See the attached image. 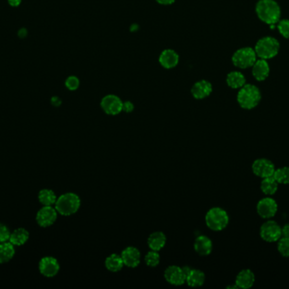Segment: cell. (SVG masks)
Instances as JSON below:
<instances>
[{
  "label": "cell",
  "instance_id": "6da1fadb",
  "mask_svg": "<svg viewBox=\"0 0 289 289\" xmlns=\"http://www.w3.org/2000/svg\"><path fill=\"white\" fill-rule=\"evenodd\" d=\"M256 13L258 19L272 29L281 20V7L276 0H259L256 5Z\"/></svg>",
  "mask_w": 289,
  "mask_h": 289
},
{
  "label": "cell",
  "instance_id": "7a4b0ae2",
  "mask_svg": "<svg viewBox=\"0 0 289 289\" xmlns=\"http://www.w3.org/2000/svg\"><path fill=\"white\" fill-rule=\"evenodd\" d=\"M262 92L254 84H246L238 92L237 101L244 110H253L262 100Z\"/></svg>",
  "mask_w": 289,
  "mask_h": 289
},
{
  "label": "cell",
  "instance_id": "3957f363",
  "mask_svg": "<svg viewBox=\"0 0 289 289\" xmlns=\"http://www.w3.org/2000/svg\"><path fill=\"white\" fill-rule=\"evenodd\" d=\"M280 43L278 40L272 36L263 37L260 39L254 46V51L257 57L263 60H272L276 57L280 52Z\"/></svg>",
  "mask_w": 289,
  "mask_h": 289
},
{
  "label": "cell",
  "instance_id": "277c9868",
  "mask_svg": "<svg viewBox=\"0 0 289 289\" xmlns=\"http://www.w3.org/2000/svg\"><path fill=\"white\" fill-rule=\"evenodd\" d=\"M80 207V199L79 196L73 193H64L57 198L55 203V209L58 213L64 216L74 215L79 210Z\"/></svg>",
  "mask_w": 289,
  "mask_h": 289
},
{
  "label": "cell",
  "instance_id": "5b68a950",
  "mask_svg": "<svg viewBox=\"0 0 289 289\" xmlns=\"http://www.w3.org/2000/svg\"><path fill=\"white\" fill-rule=\"evenodd\" d=\"M206 223L212 231H222L230 223V216L226 210L219 207H215L206 213Z\"/></svg>",
  "mask_w": 289,
  "mask_h": 289
},
{
  "label": "cell",
  "instance_id": "8992f818",
  "mask_svg": "<svg viewBox=\"0 0 289 289\" xmlns=\"http://www.w3.org/2000/svg\"><path fill=\"white\" fill-rule=\"evenodd\" d=\"M257 58L256 53L253 48H240L234 53L232 63L238 69H248L253 66Z\"/></svg>",
  "mask_w": 289,
  "mask_h": 289
},
{
  "label": "cell",
  "instance_id": "52a82bcc",
  "mask_svg": "<svg viewBox=\"0 0 289 289\" xmlns=\"http://www.w3.org/2000/svg\"><path fill=\"white\" fill-rule=\"evenodd\" d=\"M260 235L266 242H278L282 237V227L275 220H268L260 227Z\"/></svg>",
  "mask_w": 289,
  "mask_h": 289
},
{
  "label": "cell",
  "instance_id": "ba28073f",
  "mask_svg": "<svg viewBox=\"0 0 289 289\" xmlns=\"http://www.w3.org/2000/svg\"><path fill=\"white\" fill-rule=\"evenodd\" d=\"M278 205L275 199L268 196L262 198L256 205V210L258 215L263 219H270L274 217L278 212Z\"/></svg>",
  "mask_w": 289,
  "mask_h": 289
},
{
  "label": "cell",
  "instance_id": "9c48e42d",
  "mask_svg": "<svg viewBox=\"0 0 289 289\" xmlns=\"http://www.w3.org/2000/svg\"><path fill=\"white\" fill-rule=\"evenodd\" d=\"M275 171V165L270 160L266 159V158L257 159L252 164L253 173L256 176L262 177V179L273 176V174Z\"/></svg>",
  "mask_w": 289,
  "mask_h": 289
},
{
  "label": "cell",
  "instance_id": "30bf717a",
  "mask_svg": "<svg viewBox=\"0 0 289 289\" xmlns=\"http://www.w3.org/2000/svg\"><path fill=\"white\" fill-rule=\"evenodd\" d=\"M101 107L108 115L116 116L123 111V101L116 95L108 94L102 99Z\"/></svg>",
  "mask_w": 289,
  "mask_h": 289
},
{
  "label": "cell",
  "instance_id": "8fae6325",
  "mask_svg": "<svg viewBox=\"0 0 289 289\" xmlns=\"http://www.w3.org/2000/svg\"><path fill=\"white\" fill-rule=\"evenodd\" d=\"M57 217L58 211L55 208L52 206H44L36 213V223L42 227H48L54 224Z\"/></svg>",
  "mask_w": 289,
  "mask_h": 289
},
{
  "label": "cell",
  "instance_id": "7c38bea8",
  "mask_svg": "<svg viewBox=\"0 0 289 289\" xmlns=\"http://www.w3.org/2000/svg\"><path fill=\"white\" fill-rule=\"evenodd\" d=\"M39 271L42 275L51 278L57 275L60 270V264L54 257H44L39 262Z\"/></svg>",
  "mask_w": 289,
  "mask_h": 289
},
{
  "label": "cell",
  "instance_id": "4fadbf2b",
  "mask_svg": "<svg viewBox=\"0 0 289 289\" xmlns=\"http://www.w3.org/2000/svg\"><path fill=\"white\" fill-rule=\"evenodd\" d=\"M164 277L168 282L174 286L183 285L186 281V274L183 268L176 265H171L166 268L164 272Z\"/></svg>",
  "mask_w": 289,
  "mask_h": 289
},
{
  "label": "cell",
  "instance_id": "5bb4252c",
  "mask_svg": "<svg viewBox=\"0 0 289 289\" xmlns=\"http://www.w3.org/2000/svg\"><path fill=\"white\" fill-rule=\"evenodd\" d=\"M270 67L268 61L258 59L252 66V75L257 82H264L270 76Z\"/></svg>",
  "mask_w": 289,
  "mask_h": 289
},
{
  "label": "cell",
  "instance_id": "9a60e30c",
  "mask_svg": "<svg viewBox=\"0 0 289 289\" xmlns=\"http://www.w3.org/2000/svg\"><path fill=\"white\" fill-rule=\"evenodd\" d=\"M212 83L208 80L198 81L191 88V94L194 99H204L210 96L212 93Z\"/></svg>",
  "mask_w": 289,
  "mask_h": 289
},
{
  "label": "cell",
  "instance_id": "2e32d148",
  "mask_svg": "<svg viewBox=\"0 0 289 289\" xmlns=\"http://www.w3.org/2000/svg\"><path fill=\"white\" fill-rule=\"evenodd\" d=\"M159 63L165 69H172L180 62V55L175 50H165L159 55Z\"/></svg>",
  "mask_w": 289,
  "mask_h": 289
},
{
  "label": "cell",
  "instance_id": "e0dca14e",
  "mask_svg": "<svg viewBox=\"0 0 289 289\" xmlns=\"http://www.w3.org/2000/svg\"><path fill=\"white\" fill-rule=\"evenodd\" d=\"M256 281V276L252 270L244 269L240 271L236 276L235 285L238 288L248 289L253 286Z\"/></svg>",
  "mask_w": 289,
  "mask_h": 289
},
{
  "label": "cell",
  "instance_id": "ac0fdd59",
  "mask_svg": "<svg viewBox=\"0 0 289 289\" xmlns=\"http://www.w3.org/2000/svg\"><path fill=\"white\" fill-rule=\"evenodd\" d=\"M124 264L128 267L134 268L140 262V252L134 247H128L121 253Z\"/></svg>",
  "mask_w": 289,
  "mask_h": 289
},
{
  "label": "cell",
  "instance_id": "d6986e66",
  "mask_svg": "<svg viewBox=\"0 0 289 289\" xmlns=\"http://www.w3.org/2000/svg\"><path fill=\"white\" fill-rule=\"evenodd\" d=\"M194 250L202 256L209 255L212 251V242L209 237L199 236L196 239L194 244Z\"/></svg>",
  "mask_w": 289,
  "mask_h": 289
},
{
  "label": "cell",
  "instance_id": "ffe728a7",
  "mask_svg": "<svg viewBox=\"0 0 289 289\" xmlns=\"http://www.w3.org/2000/svg\"><path fill=\"white\" fill-rule=\"evenodd\" d=\"M226 83L232 89H240L246 84V78L242 72L232 71L226 75Z\"/></svg>",
  "mask_w": 289,
  "mask_h": 289
},
{
  "label": "cell",
  "instance_id": "44dd1931",
  "mask_svg": "<svg viewBox=\"0 0 289 289\" xmlns=\"http://www.w3.org/2000/svg\"><path fill=\"white\" fill-rule=\"evenodd\" d=\"M166 236L162 231H156L148 237V246L152 250H161L166 244Z\"/></svg>",
  "mask_w": 289,
  "mask_h": 289
},
{
  "label": "cell",
  "instance_id": "7402d4cb",
  "mask_svg": "<svg viewBox=\"0 0 289 289\" xmlns=\"http://www.w3.org/2000/svg\"><path fill=\"white\" fill-rule=\"evenodd\" d=\"M16 254V248L10 241L0 242V264L10 261Z\"/></svg>",
  "mask_w": 289,
  "mask_h": 289
},
{
  "label": "cell",
  "instance_id": "603a6c76",
  "mask_svg": "<svg viewBox=\"0 0 289 289\" xmlns=\"http://www.w3.org/2000/svg\"><path fill=\"white\" fill-rule=\"evenodd\" d=\"M30 237L29 231L25 228H17L11 232L10 242L14 246H22L26 243Z\"/></svg>",
  "mask_w": 289,
  "mask_h": 289
},
{
  "label": "cell",
  "instance_id": "cb8c5ba5",
  "mask_svg": "<svg viewBox=\"0 0 289 289\" xmlns=\"http://www.w3.org/2000/svg\"><path fill=\"white\" fill-rule=\"evenodd\" d=\"M204 279H206V276L202 270L190 269L188 275L186 276V282L190 286L198 287L204 284Z\"/></svg>",
  "mask_w": 289,
  "mask_h": 289
},
{
  "label": "cell",
  "instance_id": "d4e9b609",
  "mask_svg": "<svg viewBox=\"0 0 289 289\" xmlns=\"http://www.w3.org/2000/svg\"><path fill=\"white\" fill-rule=\"evenodd\" d=\"M278 182L276 181L275 178L273 176H270L263 178L260 183V189L264 195L272 196L278 189Z\"/></svg>",
  "mask_w": 289,
  "mask_h": 289
},
{
  "label": "cell",
  "instance_id": "484cf974",
  "mask_svg": "<svg viewBox=\"0 0 289 289\" xmlns=\"http://www.w3.org/2000/svg\"><path fill=\"white\" fill-rule=\"evenodd\" d=\"M105 266L108 270L112 271V272L120 271L124 266L122 257L121 255L116 254V253H112L106 258V261H105Z\"/></svg>",
  "mask_w": 289,
  "mask_h": 289
},
{
  "label": "cell",
  "instance_id": "4316f807",
  "mask_svg": "<svg viewBox=\"0 0 289 289\" xmlns=\"http://www.w3.org/2000/svg\"><path fill=\"white\" fill-rule=\"evenodd\" d=\"M38 200L44 206H52L57 201V197L52 190L42 189L38 193Z\"/></svg>",
  "mask_w": 289,
  "mask_h": 289
},
{
  "label": "cell",
  "instance_id": "83f0119b",
  "mask_svg": "<svg viewBox=\"0 0 289 289\" xmlns=\"http://www.w3.org/2000/svg\"><path fill=\"white\" fill-rule=\"evenodd\" d=\"M273 177L279 184H289V167L284 166L278 169H276L273 174Z\"/></svg>",
  "mask_w": 289,
  "mask_h": 289
},
{
  "label": "cell",
  "instance_id": "f1b7e54d",
  "mask_svg": "<svg viewBox=\"0 0 289 289\" xmlns=\"http://www.w3.org/2000/svg\"><path fill=\"white\" fill-rule=\"evenodd\" d=\"M146 264L150 267H156L160 263V255L158 253V251H150L149 253L144 257Z\"/></svg>",
  "mask_w": 289,
  "mask_h": 289
},
{
  "label": "cell",
  "instance_id": "f546056e",
  "mask_svg": "<svg viewBox=\"0 0 289 289\" xmlns=\"http://www.w3.org/2000/svg\"><path fill=\"white\" fill-rule=\"evenodd\" d=\"M278 242V249L280 254H281L282 256L285 257V258H288L289 238L282 237Z\"/></svg>",
  "mask_w": 289,
  "mask_h": 289
},
{
  "label": "cell",
  "instance_id": "4dcf8cb0",
  "mask_svg": "<svg viewBox=\"0 0 289 289\" xmlns=\"http://www.w3.org/2000/svg\"><path fill=\"white\" fill-rule=\"evenodd\" d=\"M276 28L279 33L284 39H289V20L281 19L276 24Z\"/></svg>",
  "mask_w": 289,
  "mask_h": 289
},
{
  "label": "cell",
  "instance_id": "1f68e13d",
  "mask_svg": "<svg viewBox=\"0 0 289 289\" xmlns=\"http://www.w3.org/2000/svg\"><path fill=\"white\" fill-rule=\"evenodd\" d=\"M66 87L70 91H76L80 87L79 78L74 76L68 77L66 81Z\"/></svg>",
  "mask_w": 289,
  "mask_h": 289
},
{
  "label": "cell",
  "instance_id": "d6a6232c",
  "mask_svg": "<svg viewBox=\"0 0 289 289\" xmlns=\"http://www.w3.org/2000/svg\"><path fill=\"white\" fill-rule=\"evenodd\" d=\"M11 231L6 224L0 223V242H8L10 237Z\"/></svg>",
  "mask_w": 289,
  "mask_h": 289
},
{
  "label": "cell",
  "instance_id": "836d02e7",
  "mask_svg": "<svg viewBox=\"0 0 289 289\" xmlns=\"http://www.w3.org/2000/svg\"><path fill=\"white\" fill-rule=\"evenodd\" d=\"M134 109V104L130 101L123 102V111H124L126 113H131Z\"/></svg>",
  "mask_w": 289,
  "mask_h": 289
},
{
  "label": "cell",
  "instance_id": "e575fe53",
  "mask_svg": "<svg viewBox=\"0 0 289 289\" xmlns=\"http://www.w3.org/2000/svg\"><path fill=\"white\" fill-rule=\"evenodd\" d=\"M282 237L289 238V223L284 225V227H282Z\"/></svg>",
  "mask_w": 289,
  "mask_h": 289
},
{
  "label": "cell",
  "instance_id": "d590c367",
  "mask_svg": "<svg viewBox=\"0 0 289 289\" xmlns=\"http://www.w3.org/2000/svg\"><path fill=\"white\" fill-rule=\"evenodd\" d=\"M51 103L55 107H58L62 104V101H61V99L58 97L55 96L52 97V99H51Z\"/></svg>",
  "mask_w": 289,
  "mask_h": 289
},
{
  "label": "cell",
  "instance_id": "8d00e7d4",
  "mask_svg": "<svg viewBox=\"0 0 289 289\" xmlns=\"http://www.w3.org/2000/svg\"><path fill=\"white\" fill-rule=\"evenodd\" d=\"M156 1L162 6H171L176 0H156Z\"/></svg>",
  "mask_w": 289,
  "mask_h": 289
},
{
  "label": "cell",
  "instance_id": "74e56055",
  "mask_svg": "<svg viewBox=\"0 0 289 289\" xmlns=\"http://www.w3.org/2000/svg\"><path fill=\"white\" fill-rule=\"evenodd\" d=\"M22 0H8V3L12 7H17L22 4Z\"/></svg>",
  "mask_w": 289,
  "mask_h": 289
},
{
  "label": "cell",
  "instance_id": "f35d334b",
  "mask_svg": "<svg viewBox=\"0 0 289 289\" xmlns=\"http://www.w3.org/2000/svg\"><path fill=\"white\" fill-rule=\"evenodd\" d=\"M26 34H28V32H26V30L24 29V28L22 29V30H20L19 37H20V38H23V37L26 36Z\"/></svg>",
  "mask_w": 289,
  "mask_h": 289
}]
</instances>
